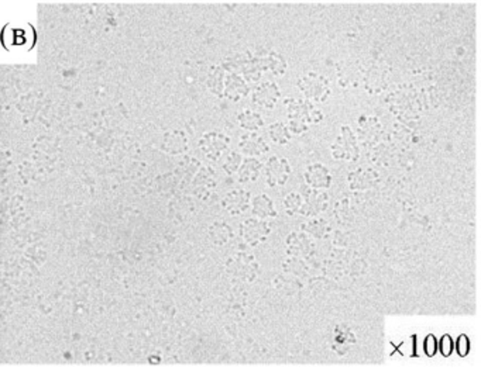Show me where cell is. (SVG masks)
<instances>
[{
	"instance_id": "obj_1",
	"label": "cell",
	"mask_w": 481,
	"mask_h": 370,
	"mask_svg": "<svg viewBox=\"0 0 481 370\" xmlns=\"http://www.w3.org/2000/svg\"><path fill=\"white\" fill-rule=\"evenodd\" d=\"M286 112H288V130L291 134H301L308 131L309 124H317L322 121L324 114L312 106L311 102L305 99L288 97L284 100Z\"/></svg>"
},
{
	"instance_id": "obj_2",
	"label": "cell",
	"mask_w": 481,
	"mask_h": 370,
	"mask_svg": "<svg viewBox=\"0 0 481 370\" xmlns=\"http://www.w3.org/2000/svg\"><path fill=\"white\" fill-rule=\"evenodd\" d=\"M297 86L300 92L304 94L308 102L324 103L331 94V83L329 81L316 72H308L302 78L298 79Z\"/></svg>"
},
{
	"instance_id": "obj_3",
	"label": "cell",
	"mask_w": 481,
	"mask_h": 370,
	"mask_svg": "<svg viewBox=\"0 0 481 370\" xmlns=\"http://www.w3.org/2000/svg\"><path fill=\"white\" fill-rule=\"evenodd\" d=\"M226 269L230 276L246 282H251L257 278L259 263L255 262V259L251 255L237 254L226 263Z\"/></svg>"
},
{
	"instance_id": "obj_4",
	"label": "cell",
	"mask_w": 481,
	"mask_h": 370,
	"mask_svg": "<svg viewBox=\"0 0 481 370\" xmlns=\"http://www.w3.org/2000/svg\"><path fill=\"white\" fill-rule=\"evenodd\" d=\"M332 155L336 159H347V161L359 159L357 138L355 134L351 132L350 127L347 125L342 127V134L332 145Z\"/></svg>"
},
{
	"instance_id": "obj_5",
	"label": "cell",
	"mask_w": 481,
	"mask_h": 370,
	"mask_svg": "<svg viewBox=\"0 0 481 370\" xmlns=\"http://www.w3.org/2000/svg\"><path fill=\"white\" fill-rule=\"evenodd\" d=\"M271 232V224L259 218H248L240 225V235L246 244L254 247L264 243Z\"/></svg>"
},
{
	"instance_id": "obj_6",
	"label": "cell",
	"mask_w": 481,
	"mask_h": 370,
	"mask_svg": "<svg viewBox=\"0 0 481 370\" xmlns=\"http://www.w3.org/2000/svg\"><path fill=\"white\" fill-rule=\"evenodd\" d=\"M266 182L270 187L275 186H284L291 175V165L288 162V159L281 158V156H271L266 166Z\"/></svg>"
},
{
	"instance_id": "obj_7",
	"label": "cell",
	"mask_w": 481,
	"mask_h": 370,
	"mask_svg": "<svg viewBox=\"0 0 481 370\" xmlns=\"http://www.w3.org/2000/svg\"><path fill=\"white\" fill-rule=\"evenodd\" d=\"M201 150L204 154L210 159V161H219L220 156L228 151L230 145V138L226 134L219 132V131H212L206 132L201 140Z\"/></svg>"
},
{
	"instance_id": "obj_8",
	"label": "cell",
	"mask_w": 481,
	"mask_h": 370,
	"mask_svg": "<svg viewBox=\"0 0 481 370\" xmlns=\"http://www.w3.org/2000/svg\"><path fill=\"white\" fill-rule=\"evenodd\" d=\"M281 97V90L274 82H264L254 88L251 99L253 103L266 110H273Z\"/></svg>"
},
{
	"instance_id": "obj_9",
	"label": "cell",
	"mask_w": 481,
	"mask_h": 370,
	"mask_svg": "<svg viewBox=\"0 0 481 370\" xmlns=\"http://www.w3.org/2000/svg\"><path fill=\"white\" fill-rule=\"evenodd\" d=\"M250 203H251L250 193L242 187L230 190L222 200L223 209L228 213H230L232 216H239L244 213L250 207Z\"/></svg>"
},
{
	"instance_id": "obj_10",
	"label": "cell",
	"mask_w": 481,
	"mask_h": 370,
	"mask_svg": "<svg viewBox=\"0 0 481 370\" xmlns=\"http://www.w3.org/2000/svg\"><path fill=\"white\" fill-rule=\"evenodd\" d=\"M328 205H329V196L324 192L312 189L305 194L300 213L305 217H315L322 212H325Z\"/></svg>"
},
{
	"instance_id": "obj_11",
	"label": "cell",
	"mask_w": 481,
	"mask_h": 370,
	"mask_svg": "<svg viewBox=\"0 0 481 370\" xmlns=\"http://www.w3.org/2000/svg\"><path fill=\"white\" fill-rule=\"evenodd\" d=\"M250 92L248 83L240 76L239 74L235 72H228L224 75V82H223V97H226L232 102H239L243 97H246Z\"/></svg>"
},
{
	"instance_id": "obj_12",
	"label": "cell",
	"mask_w": 481,
	"mask_h": 370,
	"mask_svg": "<svg viewBox=\"0 0 481 370\" xmlns=\"http://www.w3.org/2000/svg\"><path fill=\"white\" fill-rule=\"evenodd\" d=\"M304 179L309 187L316 190L328 189L332 183L331 171L322 163H312L306 166L304 172Z\"/></svg>"
},
{
	"instance_id": "obj_13",
	"label": "cell",
	"mask_w": 481,
	"mask_h": 370,
	"mask_svg": "<svg viewBox=\"0 0 481 370\" xmlns=\"http://www.w3.org/2000/svg\"><path fill=\"white\" fill-rule=\"evenodd\" d=\"M239 147H240L242 152L244 155H247L248 158L262 156L270 151V147L267 145V143L259 136L257 132L244 134V136L239 141Z\"/></svg>"
},
{
	"instance_id": "obj_14",
	"label": "cell",
	"mask_w": 481,
	"mask_h": 370,
	"mask_svg": "<svg viewBox=\"0 0 481 370\" xmlns=\"http://www.w3.org/2000/svg\"><path fill=\"white\" fill-rule=\"evenodd\" d=\"M251 212L255 216V218H259V220H271V218H275L278 216L275 207H274V203H273V200L270 198V196L267 194H259V196H255L253 200H251Z\"/></svg>"
},
{
	"instance_id": "obj_15",
	"label": "cell",
	"mask_w": 481,
	"mask_h": 370,
	"mask_svg": "<svg viewBox=\"0 0 481 370\" xmlns=\"http://www.w3.org/2000/svg\"><path fill=\"white\" fill-rule=\"evenodd\" d=\"M286 247L288 254L297 256H306L313 251V244L305 232H293L291 235H288Z\"/></svg>"
},
{
	"instance_id": "obj_16",
	"label": "cell",
	"mask_w": 481,
	"mask_h": 370,
	"mask_svg": "<svg viewBox=\"0 0 481 370\" xmlns=\"http://www.w3.org/2000/svg\"><path fill=\"white\" fill-rule=\"evenodd\" d=\"M263 171V163L255 159V158H247L242 162L240 167H239V182L240 183H250V182H255Z\"/></svg>"
},
{
	"instance_id": "obj_17",
	"label": "cell",
	"mask_w": 481,
	"mask_h": 370,
	"mask_svg": "<svg viewBox=\"0 0 481 370\" xmlns=\"http://www.w3.org/2000/svg\"><path fill=\"white\" fill-rule=\"evenodd\" d=\"M259 61H260V65H262V70L263 71H270L273 72L274 75H284V72L286 71V61L285 58L275 52V51H270V52H266V55L263 56H257Z\"/></svg>"
},
{
	"instance_id": "obj_18",
	"label": "cell",
	"mask_w": 481,
	"mask_h": 370,
	"mask_svg": "<svg viewBox=\"0 0 481 370\" xmlns=\"http://www.w3.org/2000/svg\"><path fill=\"white\" fill-rule=\"evenodd\" d=\"M237 121H239V125L248 132H257L259 130H262L264 127L263 116L259 112L250 110V109L243 110L237 116Z\"/></svg>"
},
{
	"instance_id": "obj_19",
	"label": "cell",
	"mask_w": 481,
	"mask_h": 370,
	"mask_svg": "<svg viewBox=\"0 0 481 370\" xmlns=\"http://www.w3.org/2000/svg\"><path fill=\"white\" fill-rule=\"evenodd\" d=\"M209 234L216 245H226L233 238V231L226 223H215L209 228Z\"/></svg>"
},
{
	"instance_id": "obj_20",
	"label": "cell",
	"mask_w": 481,
	"mask_h": 370,
	"mask_svg": "<svg viewBox=\"0 0 481 370\" xmlns=\"http://www.w3.org/2000/svg\"><path fill=\"white\" fill-rule=\"evenodd\" d=\"M268 136L273 143L278 145H285L291 141V132L285 123L275 121L268 125Z\"/></svg>"
},
{
	"instance_id": "obj_21",
	"label": "cell",
	"mask_w": 481,
	"mask_h": 370,
	"mask_svg": "<svg viewBox=\"0 0 481 370\" xmlns=\"http://www.w3.org/2000/svg\"><path fill=\"white\" fill-rule=\"evenodd\" d=\"M224 71L222 68V65H216L212 68V72L209 74L208 78V89L216 94L217 97H223V82H224Z\"/></svg>"
},
{
	"instance_id": "obj_22",
	"label": "cell",
	"mask_w": 481,
	"mask_h": 370,
	"mask_svg": "<svg viewBox=\"0 0 481 370\" xmlns=\"http://www.w3.org/2000/svg\"><path fill=\"white\" fill-rule=\"evenodd\" d=\"M302 203H304V196L302 194L295 193V192L286 194V197L284 198L285 213L290 214V216H294V214L300 213V210L302 207Z\"/></svg>"
},
{
	"instance_id": "obj_23",
	"label": "cell",
	"mask_w": 481,
	"mask_h": 370,
	"mask_svg": "<svg viewBox=\"0 0 481 370\" xmlns=\"http://www.w3.org/2000/svg\"><path fill=\"white\" fill-rule=\"evenodd\" d=\"M328 224L322 218H316L312 221H308L304 225V231L315 238H324L328 232Z\"/></svg>"
},
{
	"instance_id": "obj_24",
	"label": "cell",
	"mask_w": 481,
	"mask_h": 370,
	"mask_svg": "<svg viewBox=\"0 0 481 370\" xmlns=\"http://www.w3.org/2000/svg\"><path fill=\"white\" fill-rule=\"evenodd\" d=\"M350 179H356L350 181L353 189H369L373 186V175H369V171H359L351 174Z\"/></svg>"
},
{
	"instance_id": "obj_25",
	"label": "cell",
	"mask_w": 481,
	"mask_h": 370,
	"mask_svg": "<svg viewBox=\"0 0 481 370\" xmlns=\"http://www.w3.org/2000/svg\"><path fill=\"white\" fill-rule=\"evenodd\" d=\"M242 162H243V156L239 152H230L228 155V158L224 159L222 167H223V171L226 172L228 175H233V174H236L239 171Z\"/></svg>"
},
{
	"instance_id": "obj_26",
	"label": "cell",
	"mask_w": 481,
	"mask_h": 370,
	"mask_svg": "<svg viewBox=\"0 0 481 370\" xmlns=\"http://www.w3.org/2000/svg\"><path fill=\"white\" fill-rule=\"evenodd\" d=\"M438 348L440 349V353L444 356V358H449L452 355L453 349H455V344L452 341V336L451 335H443L442 336V340L438 344Z\"/></svg>"
},
{
	"instance_id": "obj_27",
	"label": "cell",
	"mask_w": 481,
	"mask_h": 370,
	"mask_svg": "<svg viewBox=\"0 0 481 370\" xmlns=\"http://www.w3.org/2000/svg\"><path fill=\"white\" fill-rule=\"evenodd\" d=\"M424 351H425V353L429 358L436 355V352H438V340H436V336L433 333H429L425 338V341H424Z\"/></svg>"
},
{
	"instance_id": "obj_28",
	"label": "cell",
	"mask_w": 481,
	"mask_h": 370,
	"mask_svg": "<svg viewBox=\"0 0 481 370\" xmlns=\"http://www.w3.org/2000/svg\"><path fill=\"white\" fill-rule=\"evenodd\" d=\"M456 351H458V353H459L462 358H464V356L469 355V352H470V340H469V336H467V335L462 333V335L459 336L458 341H456Z\"/></svg>"
}]
</instances>
